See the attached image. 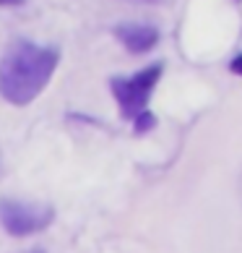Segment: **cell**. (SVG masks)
<instances>
[{"label":"cell","instance_id":"2","mask_svg":"<svg viewBox=\"0 0 242 253\" xmlns=\"http://www.w3.org/2000/svg\"><path fill=\"white\" fill-rule=\"evenodd\" d=\"M162 71H164V63H154L148 68L133 73V76L109 79V89H112L120 115L125 120H136L141 112L148 110V97H151L156 81L162 79Z\"/></svg>","mask_w":242,"mask_h":253},{"label":"cell","instance_id":"3","mask_svg":"<svg viewBox=\"0 0 242 253\" xmlns=\"http://www.w3.org/2000/svg\"><path fill=\"white\" fill-rule=\"evenodd\" d=\"M55 219V209L42 201H18V199H0V224L8 235L26 238L47 230Z\"/></svg>","mask_w":242,"mask_h":253},{"label":"cell","instance_id":"4","mask_svg":"<svg viewBox=\"0 0 242 253\" xmlns=\"http://www.w3.org/2000/svg\"><path fill=\"white\" fill-rule=\"evenodd\" d=\"M115 37H117V42L123 44V47L141 55V52H148L151 47H156L162 34L151 24H117Z\"/></svg>","mask_w":242,"mask_h":253},{"label":"cell","instance_id":"5","mask_svg":"<svg viewBox=\"0 0 242 253\" xmlns=\"http://www.w3.org/2000/svg\"><path fill=\"white\" fill-rule=\"evenodd\" d=\"M156 126V118H154V112L151 110H146L141 112L136 120H133V128H136V133H146V130H151Z\"/></svg>","mask_w":242,"mask_h":253},{"label":"cell","instance_id":"1","mask_svg":"<svg viewBox=\"0 0 242 253\" xmlns=\"http://www.w3.org/2000/svg\"><path fill=\"white\" fill-rule=\"evenodd\" d=\"M60 63L55 44L16 40L0 58V97L13 107H26L47 89Z\"/></svg>","mask_w":242,"mask_h":253},{"label":"cell","instance_id":"7","mask_svg":"<svg viewBox=\"0 0 242 253\" xmlns=\"http://www.w3.org/2000/svg\"><path fill=\"white\" fill-rule=\"evenodd\" d=\"M24 0H0V5H5V8H13V5H21Z\"/></svg>","mask_w":242,"mask_h":253},{"label":"cell","instance_id":"9","mask_svg":"<svg viewBox=\"0 0 242 253\" xmlns=\"http://www.w3.org/2000/svg\"><path fill=\"white\" fill-rule=\"evenodd\" d=\"M0 172H3V159H0Z\"/></svg>","mask_w":242,"mask_h":253},{"label":"cell","instance_id":"6","mask_svg":"<svg viewBox=\"0 0 242 253\" xmlns=\"http://www.w3.org/2000/svg\"><path fill=\"white\" fill-rule=\"evenodd\" d=\"M229 71H232V73H237V76H242V55H237V58L229 63Z\"/></svg>","mask_w":242,"mask_h":253},{"label":"cell","instance_id":"8","mask_svg":"<svg viewBox=\"0 0 242 253\" xmlns=\"http://www.w3.org/2000/svg\"><path fill=\"white\" fill-rule=\"evenodd\" d=\"M128 3H146V5H154V3H159V0H128Z\"/></svg>","mask_w":242,"mask_h":253}]
</instances>
